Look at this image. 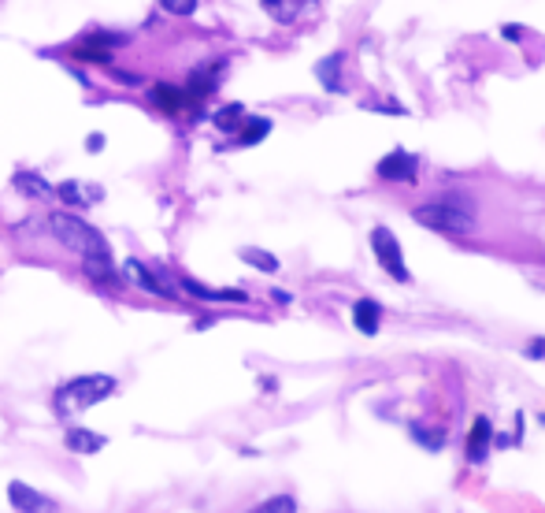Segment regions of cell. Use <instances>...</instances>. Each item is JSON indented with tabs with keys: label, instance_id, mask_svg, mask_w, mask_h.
Instances as JSON below:
<instances>
[{
	"label": "cell",
	"instance_id": "cell-1",
	"mask_svg": "<svg viewBox=\"0 0 545 513\" xmlns=\"http://www.w3.org/2000/svg\"><path fill=\"white\" fill-rule=\"evenodd\" d=\"M415 223L434 228V231H446V235H468L475 228V209H471L468 197L446 194V197H434L427 204H419V209H415Z\"/></svg>",
	"mask_w": 545,
	"mask_h": 513
},
{
	"label": "cell",
	"instance_id": "cell-2",
	"mask_svg": "<svg viewBox=\"0 0 545 513\" xmlns=\"http://www.w3.org/2000/svg\"><path fill=\"white\" fill-rule=\"evenodd\" d=\"M108 395H115V380L112 376H104V373H97V376H75V380H67L56 391L52 405H56L59 417H78V413H86L90 405L104 402Z\"/></svg>",
	"mask_w": 545,
	"mask_h": 513
},
{
	"label": "cell",
	"instance_id": "cell-3",
	"mask_svg": "<svg viewBox=\"0 0 545 513\" xmlns=\"http://www.w3.org/2000/svg\"><path fill=\"white\" fill-rule=\"evenodd\" d=\"M49 231L56 235V242H64L71 253H82V257H108V242L97 228H90L82 216H71V212H52L49 216Z\"/></svg>",
	"mask_w": 545,
	"mask_h": 513
},
{
	"label": "cell",
	"instance_id": "cell-4",
	"mask_svg": "<svg viewBox=\"0 0 545 513\" xmlns=\"http://www.w3.org/2000/svg\"><path fill=\"white\" fill-rule=\"evenodd\" d=\"M371 250H375V257H379V264L383 269L397 279V283H408L412 276H408V269H405V257H401V245H397V238H393V231L390 228H375L371 231Z\"/></svg>",
	"mask_w": 545,
	"mask_h": 513
},
{
	"label": "cell",
	"instance_id": "cell-5",
	"mask_svg": "<svg viewBox=\"0 0 545 513\" xmlns=\"http://www.w3.org/2000/svg\"><path fill=\"white\" fill-rule=\"evenodd\" d=\"M8 502H12V509H19V513H59V506L45 495V491H34V487L23 484V480H12V484H8Z\"/></svg>",
	"mask_w": 545,
	"mask_h": 513
},
{
	"label": "cell",
	"instance_id": "cell-6",
	"mask_svg": "<svg viewBox=\"0 0 545 513\" xmlns=\"http://www.w3.org/2000/svg\"><path fill=\"white\" fill-rule=\"evenodd\" d=\"M415 168H419L415 156L405 153V149H393L390 156L379 160V175L390 179V182H415Z\"/></svg>",
	"mask_w": 545,
	"mask_h": 513
},
{
	"label": "cell",
	"instance_id": "cell-7",
	"mask_svg": "<svg viewBox=\"0 0 545 513\" xmlns=\"http://www.w3.org/2000/svg\"><path fill=\"white\" fill-rule=\"evenodd\" d=\"M127 272L145 286V291H153V294H160V298H178V294H175V283L167 279L163 272H156V269H145L141 261H127Z\"/></svg>",
	"mask_w": 545,
	"mask_h": 513
},
{
	"label": "cell",
	"instance_id": "cell-8",
	"mask_svg": "<svg viewBox=\"0 0 545 513\" xmlns=\"http://www.w3.org/2000/svg\"><path fill=\"white\" fill-rule=\"evenodd\" d=\"M271 19H275V23H297V19L304 15V12H312V8H316V0H264V4H260Z\"/></svg>",
	"mask_w": 545,
	"mask_h": 513
},
{
	"label": "cell",
	"instance_id": "cell-9",
	"mask_svg": "<svg viewBox=\"0 0 545 513\" xmlns=\"http://www.w3.org/2000/svg\"><path fill=\"white\" fill-rule=\"evenodd\" d=\"M56 194H59V201H64V204H75V209H86V204L104 197L100 187H86V182H59Z\"/></svg>",
	"mask_w": 545,
	"mask_h": 513
},
{
	"label": "cell",
	"instance_id": "cell-10",
	"mask_svg": "<svg viewBox=\"0 0 545 513\" xmlns=\"http://www.w3.org/2000/svg\"><path fill=\"white\" fill-rule=\"evenodd\" d=\"M490 443H494V428H490V421H486V417H475L471 436H468V458H471V461H482V458L490 454Z\"/></svg>",
	"mask_w": 545,
	"mask_h": 513
},
{
	"label": "cell",
	"instance_id": "cell-11",
	"mask_svg": "<svg viewBox=\"0 0 545 513\" xmlns=\"http://www.w3.org/2000/svg\"><path fill=\"white\" fill-rule=\"evenodd\" d=\"M342 64H345L342 52H330V56H323L320 64H316V75H320V82H323L330 93H342V90H345V82H342Z\"/></svg>",
	"mask_w": 545,
	"mask_h": 513
},
{
	"label": "cell",
	"instance_id": "cell-12",
	"mask_svg": "<svg viewBox=\"0 0 545 513\" xmlns=\"http://www.w3.org/2000/svg\"><path fill=\"white\" fill-rule=\"evenodd\" d=\"M379 320H383V309H379V301H371V298H360L352 305V324L360 327L364 335H375L379 332Z\"/></svg>",
	"mask_w": 545,
	"mask_h": 513
},
{
	"label": "cell",
	"instance_id": "cell-13",
	"mask_svg": "<svg viewBox=\"0 0 545 513\" xmlns=\"http://www.w3.org/2000/svg\"><path fill=\"white\" fill-rule=\"evenodd\" d=\"M104 436L97 432H86V428H71V432L64 436V446L71 450V454H97V450H104Z\"/></svg>",
	"mask_w": 545,
	"mask_h": 513
},
{
	"label": "cell",
	"instance_id": "cell-14",
	"mask_svg": "<svg viewBox=\"0 0 545 513\" xmlns=\"http://www.w3.org/2000/svg\"><path fill=\"white\" fill-rule=\"evenodd\" d=\"M182 291H190L201 301H249L245 291H212V286H201L197 279H182Z\"/></svg>",
	"mask_w": 545,
	"mask_h": 513
},
{
	"label": "cell",
	"instance_id": "cell-15",
	"mask_svg": "<svg viewBox=\"0 0 545 513\" xmlns=\"http://www.w3.org/2000/svg\"><path fill=\"white\" fill-rule=\"evenodd\" d=\"M15 187L23 190L27 197H49V194H52L49 182L41 179V175H34V172H19V175H15Z\"/></svg>",
	"mask_w": 545,
	"mask_h": 513
},
{
	"label": "cell",
	"instance_id": "cell-16",
	"mask_svg": "<svg viewBox=\"0 0 545 513\" xmlns=\"http://www.w3.org/2000/svg\"><path fill=\"white\" fill-rule=\"evenodd\" d=\"M267 131H271L267 119H245L238 127V141H241V146H257L260 138H267Z\"/></svg>",
	"mask_w": 545,
	"mask_h": 513
},
{
	"label": "cell",
	"instance_id": "cell-17",
	"mask_svg": "<svg viewBox=\"0 0 545 513\" xmlns=\"http://www.w3.org/2000/svg\"><path fill=\"white\" fill-rule=\"evenodd\" d=\"M241 261L253 264V269H260V272H279V257L264 253V250H253V245H245V250H241Z\"/></svg>",
	"mask_w": 545,
	"mask_h": 513
},
{
	"label": "cell",
	"instance_id": "cell-18",
	"mask_svg": "<svg viewBox=\"0 0 545 513\" xmlns=\"http://www.w3.org/2000/svg\"><path fill=\"white\" fill-rule=\"evenodd\" d=\"M86 276L97 279V283H119L108 257H86Z\"/></svg>",
	"mask_w": 545,
	"mask_h": 513
},
{
	"label": "cell",
	"instance_id": "cell-19",
	"mask_svg": "<svg viewBox=\"0 0 545 513\" xmlns=\"http://www.w3.org/2000/svg\"><path fill=\"white\" fill-rule=\"evenodd\" d=\"M153 100H156V108H163V112H178L182 108V90H175V86H156L153 90Z\"/></svg>",
	"mask_w": 545,
	"mask_h": 513
},
{
	"label": "cell",
	"instance_id": "cell-20",
	"mask_svg": "<svg viewBox=\"0 0 545 513\" xmlns=\"http://www.w3.org/2000/svg\"><path fill=\"white\" fill-rule=\"evenodd\" d=\"M241 123H245V108L241 105H226V108L216 112V127L219 131H238Z\"/></svg>",
	"mask_w": 545,
	"mask_h": 513
},
{
	"label": "cell",
	"instance_id": "cell-21",
	"mask_svg": "<svg viewBox=\"0 0 545 513\" xmlns=\"http://www.w3.org/2000/svg\"><path fill=\"white\" fill-rule=\"evenodd\" d=\"M249 513H297V502H293V495H271L267 502L253 506Z\"/></svg>",
	"mask_w": 545,
	"mask_h": 513
},
{
	"label": "cell",
	"instance_id": "cell-22",
	"mask_svg": "<svg viewBox=\"0 0 545 513\" xmlns=\"http://www.w3.org/2000/svg\"><path fill=\"white\" fill-rule=\"evenodd\" d=\"M412 436L423 443L427 450H442V443H446V432H442V428H434V432H430V428H423V424H412Z\"/></svg>",
	"mask_w": 545,
	"mask_h": 513
},
{
	"label": "cell",
	"instance_id": "cell-23",
	"mask_svg": "<svg viewBox=\"0 0 545 513\" xmlns=\"http://www.w3.org/2000/svg\"><path fill=\"white\" fill-rule=\"evenodd\" d=\"M160 4L175 15H194L197 12V0H160Z\"/></svg>",
	"mask_w": 545,
	"mask_h": 513
},
{
	"label": "cell",
	"instance_id": "cell-24",
	"mask_svg": "<svg viewBox=\"0 0 545 513\" xmlns=\"http://www.w3.org/2000/svg\"><path fill=\"white\" fill-rule=\"evenodd\" d=\"M86 149H90V153H100V149H104V134H90V138H86Z\"/></svg>",
	"mask_w": 545,
	"mask_h": 513
},
{
	"label": "cell",
	"instance_id": "cell-25",
	"mask_svg": "<svg viewBox=\"0 0 545 513\" xmlns=\"http://www.w3.org/2000/svg\"><path fill=\"white\" fill-rule=\"evenodd\" d=\"M505 37L509 41H519V27H505Z\"/></svg>",
	"mask_w": 545,
	"mask_h": 513
},
{
	"label": "cell",
	"instance_id": "cell-26",
	"mask_svg": "<svg viewBox=\"0 0 545 513\" xmlns=\"http://www.w3.org/2000/svg\"><path fill=\"white\" fill-rule=\"evenodd\" d=\"M531 354H534V357H541V354H545V342H534V346H531Z\"/></svg>",
	"mask_w": 545,
	"mask_h": 513
}]
</instances>
